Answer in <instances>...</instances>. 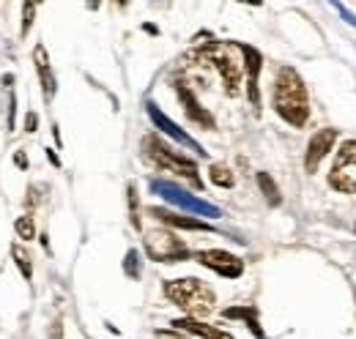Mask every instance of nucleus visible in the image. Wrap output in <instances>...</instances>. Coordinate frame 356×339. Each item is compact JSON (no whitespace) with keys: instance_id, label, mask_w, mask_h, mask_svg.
Returning <instances> with one entry per match:
<instances>
[{"instance_id":"obj_1","label":"nucleus","mask_w":356,"mask_h":339,"mask_svg":"<svg viewBox=\"0 0 356 339\" xmlns=\"http://www.w3.org/2000/svg\"><path fill=\"white\" fill-rule=\"evenodd\" d=\"M271 101H274V110L282 121H288L291 126L302 129L310 118V99H307V88L305 80L282 66L274 77V90H271Z\"/></svg>"},{"instance_id":"obj_2","label":"nucleus","mask_w":356,"mask_h":339,"mask_svg":"<svg viewBox=\"0 0 356 339\" xmlns=\"http://www.w3.org/2000/svg\"><path fill=\"white\" fill-rule=\"evenodd\" d=\"M165 296L170 298L178 309H184L186 317H192V320H203L206 315L214 312V304H217L214 290L195 276L165 282Z\"/></svg>"},{"instance_id":"obj_3","label":"nucleus","mask_w":356,"mask_h":339,"mask_svg":"<svg viewBox=\"0 0 356 339\" xmlns=\"http://www.w3.org/2000/svg\"><path fill=\"white\" fill-rule=\"evenodd\" d=\"M143 148H145V159L162 172H173V175H181V178H189L192 183H197V167L195 162H189L186 156L176 154L173 148H168L156 134L145 137L143 140Z\"/></svg>"},{"instance_id":"obj_4","label":"nucleus","mask_w":356,"mask_h":339,"mask_svg":"<svg viewBox=\"0 0 356 339\" xmlns=\"http://www.w3.org/2000/svg\"><path fill=\"white\" fill-rule=\"evenodd\" d=\"M203 58L220 72V77H222L225 83V93L227 96H238V90H241V63L233 58V52L227 49V47H220V44H211V47H206L203 49Z\"/></svg>"},{"instance_id":"obj_5","label":"nucleus","mask_w":356,"mask_h":339,"mask_svg":"<svg viewBox=\"0 0 356 339\" xmlns=\"http://www.w3.org/2000/svg\"><path fill=\"white\" fill-rule=\"evenodd\" d=\"M329 186L343 195L356 192V140H346L337 151L334 167L329 172Z\"/></svg>"},{"instance_id":"obj_6","label":"nucleus","mask_w":356,"mask_h":339,"mask_svg":"<svg viewBox=\"0 0 356 339\" xmlns=\"http://www.w3.org/2000/svg\"><path fill=\"white\" fill-rule=\"evenodd\" d=\"M145 252L156 263H178L186 257V247L170 230H151L145 233Z\"/></svg>"},{"instance_id":"obj_7","label":"nucleus","mask_w":356,"mask_h":339,"mask_svg":"<svg viewBox=\"0 0 356 339\" xmlns=\"http://www.w3.org/2000/svg\"><path fill=\"white\" fill-rule=\"evenodd\" d=\"M197 263L206 265V268H211L220 276H227V279H236L244 271V263L236 254L222 252V249H203V252H197Z\"/></svg>"},{"instance_id":"obj_8","label":"nucleus","mask_w":356,"mask_h":339,"mask_svg":"<svg viewBox=\"0 0 356 339\" xmlns=\"http://www.w3.org/2000/svg\"><path fill=\"white\" fill-rule=\"evenodd\" d=\"M334 140H337V131H334V129H321V131L312 134L310 145H307V156H305L307 172H315V170H318V165L323 162V156L334 148Z\"/></svg>"},{"instance_id":"obj_9","label":"nucleus","mask_w":356,"mask_h":339,"mask_svg":"<svg viewBox=\"0 0 356 339\" xmlns=\"http://www.w3.org/2000/svg\"><path fill=\"white\" fill-rule=\"evenodd\" d=\"M244 58H247V93H250V101L252 107L261 104V93H258V74H261V55L252 49V47H244Z\"/></svg>"},{"instance_id":"obj_10","label":"nucleus","mask_w":356,"mask_h":339,"mask_svg":"<svg viewBox=\"0 0 356 339\" xmlns=\"http://www.w3.org/2000/svg\"><path fill=\"white\" fill-rule=\"evenodd\" d=\"M173 326L181 329V331H186V334H195V337H200V339H233L230 334L220 331V329H214V326H209V323H203V320H192V317H181Z\"/></svg>"},{"instance_id":"obj_11","label":"nucleus","mask_w":356,"mask_h":339,"mask_svg":"<svg viewBox=\"0 0 356 339\" xmlns=\"http://www.w3.org/2000/svg\"><path fill=\"white\" fill-rule=\"evenodd\" d=\"M33 58H36V69H39V77H42L44 99H52V93H55V77L49 74V60H47V49H44V47H36Z\"/></svg>"},{"instance_id":"obj_12","label":"nucleus","mask_w":356,"mask_h":339,"mask_svg":"<svg viewBox=\"0 0 356 339\" xmlns=\"http://www.w3.org/2000/svg\"><path fill=\"white\" fill-rule=\"evenodd\" d=\"M178 93H181V101H184V107H186V115L192 118V121H197V124H203V126H214V121H211V115L209 113H203L200 110V104L195 101V96L186 90V88H178Z\"/></svg>"},{"instance_id":"obj_13","label":"nucleus","mask_w":356,"mask_h":339,"mask_svg":"<svg viewBox=\"0 0 356 339\" xmlns=\"http://www.w3.org/2000/svg\"><path fill=\"white\" fill-rule=\"evenodd\" d=\"M151 213H154L156 219H162V222L173 224V227H189V230H206V224H203V222H197V219H186V216H178V213L162 211V208H154Z\"/></svg>"},{"instance_id":"obj_14","label":"nucleus","mask_w":356,"mask_h":339,"mask_svg":"<svg viewBox=\"0 0 356 339\" xmlns=\"http://www.w3.org/2000/svg\"><path fill=\"white\" fill-rule=\"evenodd\" d=\"M209 178H211V183L220 186V189H230V186L236 183V175H233V170L227 167V165H211V167H209Z\"/></svg>"},{"instance_id":"obj_15","label":"nucleus","mask_w":356,"mask_h":339,"mask_svg":"<svg viewBox=\"0 0 356 339\" xmlns=\"http://www.w3.org/2000/svg\"><path fill=\"white\" fill-rule=\"evenodd\" d=\"M14 227H17V235H19V238H25V241H33V238H36V224H33L31 216H19Z\"/></svg>"},{"instance_id":"obj_16","label":"nucleus","mask_w":356,"mask_h":339,"mask_svg":"<svg viewBox=\"0 0 356 339\" xmlns=\"http://www.w3.org/2000/svg\"><path fill=\"white\" fill-rule=\"evenodd\" d=\"M11 252H14V257H17V265H19L22 276H25V279H31V274H33V265H31V260H28L25 249H22V247H14Z\"/></svg>"},{"instance_id":"obj_17","label":"nucleus","mask_w":356,"mask_h":339,"mask_svg":"<svg viewBox=\"0 0 356 339\" xmlns=\"http://www.w3.org/2000/svg\"><path fill=\"white\" fill-rule=\"evenodd\" d=\"M258 183H261V189H264V192H266L268 203H280V197H277V195H280V192H277V186H274V181H271V178H268L266 172H261V175H258Z\"/></svg>"},{"instance_id":"obj_18","label":"nucleus","mask_w":356,"mask_h":339,"mask_svg":"<svg viewBox=\"0 0 356 339\" xmlns=\"http://www.w3.org/2000/svg\"><path fill=\"white\" fill-rule=\"evenodd\" d=\"M33 11H36V6H25V28H22V33H28V25L33 22Z\"/></svg>"},{"instance_id":"obj_19","label":"nucleus","mask_w":356,"mask_h":339,"mask_svg":"<svg viewBox=\"0 0 356 339\" xmlns=\"http://www.w3.org/2000/svg\"><path fill=\"white\" fill-rule=\"evenodd\" d=\"M36 124H39V118H36L33 113H28V115H25V129H28V131H36Z\"/></svg>"},{"instance_id":"obj_20","label":"nucleus","mask_w":356,"mask_h":339,"mask_svg":"<svg viewBox=\"0 0 356 339\" xmlns=\"http://www.w3.org/2000/svg\"><path fill=\"white\" fill-rule=\"evenodd\" d=\"M156 339H186V337H181L178 331H156Z\"/></svg>"}]
</instances>
